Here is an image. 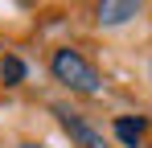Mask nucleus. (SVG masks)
I'll use <instances>...</instances> for the list:
<instances>
[{
	"label": "nucleus",
	"instance_id": "obj_1",
	"mask_svg": "<svg viewBox=\"0 0 152 148\" xmlns=\"http://www.w3.org/2000/svg\"><path fill=\"white\" fill-rule=\"evenodd\" d=\"M50 70L53 78L62 82V86H70V91H78V95H95L99 91V74H95V66L78 53V49H53V58H50Z\"/></svg>",
	"mask_w": 152,
	"mask_h": 148
},
{
	"label": "nucleus",
	"instance_id": "obj_2",
	"mask_svg": "<svg viewBox=\"0 0 152 148\" xmlns=\"http://www.w3.org/2000/svg\"><path fill=\"white\" fill-rule=\"evenodd\" d=\"M136 12H140V4H132V0H107V4L95 8L99 25H124V21H132Z\"/></svg>",
	"mask_w": 152,
	"mask_h": 148
},
{
	"label": "nucleus",
	"instance_id": "obj_3",
	"mask_svg": "<svg viewBox=\"0 0 152 148\" xmlns=\"http://www.w3.org/2000/svg\"><path fill=\"white\" fill-rule=\"evenodd\" d=\"M58 115H62L66 132H70V136H74V140H78L82 148H107V144H103V136L95 132V127H91V123H82L78 115H66V111H58Z\"/></svg>",
	"mask_w": 152,
	"mask_h": 148
},
{
	"label": "nucleus",
	"instance_id": "obj_4",
	"mask_svg": "<svg viewBox=\"0 0 152 148\" xmlns=\"http://www.w3.org/2000/svg\"><path fill=\"white\" fill-rule=\"evenodd\" d=\"M115 136H119L127 148H136L140 136H144V119H115Z\"/></svg>",
	"mask_w": 152,
	"mask_h": 148
},
{
	"label": "nucleus",
	"instance_id": "obj_5",
	"mask_svg": "<svg viewBox=\"0 0 152 148\" xmlns=\"http://www.w3.org/2000/svg\"><path fill=\"white\" fill-rule=\"evenodd\" d=\"M21 78H25V62H21V58H4V66H0V82H4V86H17Z\"/></svg>",
	"mask_w": 152,
	"mask_h": 148
},
{
	"label": "nucleus",
	"instance_id": "obj_6",
	"mask_svg": "<svg viewBox=\"0 0 152 148\" xmlns=\"http://www.w3.org/2000/svg\"><path fill=\"white\" fill-rule=\"evenodd\" d=\"M21 148H45V144H21Z\"/></svg>",
	"mask_w": 152,
	"mask_h": 148
}]
</instances>
